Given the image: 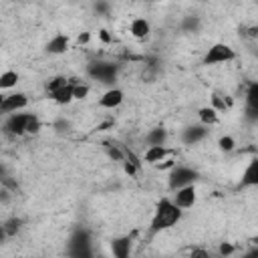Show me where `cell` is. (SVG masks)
<instances>
[{
  "label": "cell",
  "mask_w": 258,
  "mask_h": 258,
  "mask_svg": "<svg viewBox=\"0 0 258 258\" xmlns=\"http://www.w3.org/2000/svg\"><path fill=\"white\" fill-rule=\"evenodd\" d=\"M181 216H183V210L179 206H175L171 198H161L155 204V210H153V216L149 222V234H159L163 230L173 228L181 220Z\"/></svg>",
  "instance_id": "cell-1"
},
{
  "label": "cell",
  "mask_w": 258,
  "mask_h": 258,
  "mask_svg": "<svg viewBox=\"0 0 258 258\" xmlns=\"http://www.w3.org/2000/svg\"><path fill=\"white\" fill-rule=\"evenodd\" d=\"M236 56H238V54H236V50H234L230 44H226V42H214V44L206 50L202 62H204L206 67H216V64L232 62V60H236Z\"/></svg>",
  "instance_id": "cell-2"
},
{
  "label": "cell",
  "mask_w": 258,
  "mask_h": 258,
  "mask_svg": "<svg viewBox=\"0 0 258 258\" xmlns=\"http://www.w3.org/2000/svg\"><path fill=\"white\" fill-rule=\"evenodd\" d=\"M34 113H26V111H16V113H8L2 125V131L10 137H22L28 135V123L32 119Z\"/></svg>",
  "instance_id": "cell-3"
},
{
  "label": "cell",
  "mask_w": 258,
  "mask_h": 258,
  "mask_svg": "<svg viewBox=\"0 0 258 258\" xmlns=\"http://www.w3.org/2000/svg\"><path fill=\"white\" fill-rule=\"evenodd\" d=\"M198 179V171L194 167H187V165H173L169 175H167V187L173 191L181 185H187V183H196Z\"/></svg>",
  "instance_id": "cell-4"
},
{
  "label": "cell",
  "mask_w": 258,
  "mask_h": 258,
  "mask_svg": "<svg viewBox=\"0 0 258 258\" xmlns=\"http://www.w3.org/2000/svg\"><path fill=\"white\" fill-rule=\"evenodd\" d=\"M87 73L91 79L99 81V83H107L113 85V81L117 79V64L113 62H105V60H95L87 67Z\"/></svg>",
  "instance_id": "cell-5"
},
{
  "label": "cell",
  "mask_w": 258,
  "mask_h": 258,
  "mask_svg": "<svg viewBox=\"0 0 258 258\" xmlns=\"http://www.w3.org/2000/svg\"><path fill=\"white\" fill-rule=\"evenodd\" d=\"M171 200H173V204H175V206H179L181 210H187V208H191V206L196 204V200H198V189H196V185H194V183L181 185V187L173 189Z\"/></svg>",
  "instance_id": "cell-6"
},
{
  "label": "cell",
  "mask_w": 258,
  "mask_h": 258,
  "mask_svg": "<svg viewBox=\"0 0 258 258\" xmlns=\"http://www.w3.org/2000/svg\"><path fill=\"white\" fill-rule=\"evenodd\" d=\"M28 107V97L22 91L16 93H8L4 95V103L0 109V115H8V113H16V111H24Z\"/></svg>",
  "instance_id": "cell-7"
},
{
  "label": "cell",
  "mask_w": 258,
  "mask_h": 258,
  "mask_svg": "<svg viewBox=\"0 0 258 258\" xmlns=\"http://www.w3.org/2000/svg\"><path fill=\"white\" fill-rule=\"evenodd\" d=\"M123 101H125V93L119 89V87H111V89H107L101 97H99V107L101 109H117V107H121L123 105Z\"/></svg>",
  "instance_id": "cell-8"
},
{
  "label": "cell",
  "mask_w": 258,
  "mask_h": 258,
  "mask_svg": "<svg viewBox=\"0 0 258 258\" xmlns=\"http://www.w3.org/2000/svg\"><path fill=\"white\" fill-rule=\"evenodd\" d=\"M208 133H210V127H206V125H202V123L189 125V127H185V129L181 131V141H183L185 145H196V143L204 141V139L208 137Z\"/></svg>",
  "instance_id": "cell-9"
},
{
  "label": "cell",
  "mask_w": 258,
  "mask_h": 258,
  "mask_svg": "<svg viewBox=\"0 0 258 258\" xmlns=\"http://www.w3.org/2000/svg\"><path fill=\"white\" fill-rule=\"evenodd\" d=\"M129 32H131L133 38L145 40V38L151 34V22H149L147 18H143V16H137V18H133V20L129 22Z\"/></svg>",
  "instance_id": "cell-10"
},
{
  "label": "cell",
  "mask_w": 258,
  "mask_h": 258,
  "mask_svg": "<svg viewBox=\"0 0 258 258\" xmlns=\"http://www.w3.org/2000/svg\"><path fill=\"white\" fill-rule=\"evenodd\" d=\"M69 48H71V40H69V36L62 34V32L54 34V36L46 42V52H48V54H64Z\"/></svg>",
  "instance_id": "cell-11"
},
{
  "label": "cell",
  "mask_w": 258,
  "mask_h": 258,
  "mask_svg": "<svg viewBox=\"0 0 258 258\" xmlns=\"http://www.w3.org/2000/svg\"><path fill=\"white\" fill-rule=\"evenodd\" d=\"M167 155H169V149L165 145H147V149L143 153V161L151 163V165H157V163L165 161Z\"/></svg>",
  "instance_id": "cell-12"
},
{
  "label": "cell",
  "mask_w": 258,
  "mask_h": 258,
  "mask_svg": "<svg viewBox=\"0 0 258 258\" xmlns=\"http://www.w3.org/2000/svg\"><path fill=\"white\" fill-rule=\"evenodd\" d=\"M218 113H222V111H230L232 107H234V99L230 97V95H226V93H222V91H214L212 93V103H210Z\"/></svg>",
  "instance_id": "cell-13"
},
{
  "label": "cell",
  "mask_w": 258,
  "mask_h": 258,
  "mask_svg": "<svg viewBox=\"0 0 258 258\" xmlns=\"http://www.w3.org/2000/svg\"><path fill=\"white\" fill-rule=\"evenodd\" d=\"M48 97L56 103V105H69V103H73L75 99H73V87H71V79H69V85H64V87H60V89H56V91H52V93H48Z\"/></svg>",
  "instance_id": "cell-14"
},
{
  "label": "cell",
  "mask_w": 258,
  "mask_h": 258,
  "mask_svg": "<svg viewBox=\"0 0 258 258\" xmlns=\"http://www.w3.org/2000/svg\"><path fill=\"white\" fill-rule=\"evenodd\" d=\"M198 119H200L202 125L212 127V125H216V123L220 121V113H218L212 105H206V107H200V109H198Z\"/></svg>",
  "instance_id": "cell-15"
},
{
  "label": "cell",
  "mask_w": 258,
  "mask_h": 258,
  "mask_svg": "<svg viewBox=\"0 0 258 258\" xmlns=\"http://www.w3.org/2000/svg\"><path fill=\"white\" fill-rule=\"evenodd\" d=\"M165 141H167V129H163V127H153L145 135L147 145H165Z\"/></svg>",
  "instance_id": "cell-16"
},
{
  "label": "cell",
  "mask_w": 258,
  "mask_h": 258,
  "mask_svg": "<svg viewBox=\"0 0 258 258\" xmlns=\"http://www.w3.org/2000/svg\"><path fill=\"white\" fill-rule=\"evenodd\" d=\"M20 81V75L16 71H4L0 73V91H10L18 85Z\"/></svg>",
  "instance_id": "cell-17"
},
{
  "label": "cell",
  "mask_w": 258,
  "mask_h": 258,
  "mask_svg": "<svg viewBox=\"0 0 258 258\" xmlns=\"http://www.w3.org/2000/svg\"><path fill=\"white\" fill-rule=\"evenodd\" d=\"M71 87H73V99H75V101H83V99H87L89 93H91V87H89L87 83L79 81V79H71Z\"/></svg>",
  "instance_id": "cell-18"
},
{
  "label": "cell",
  "mask_w": 258,
  "mask_h": 258,
  "mask_svg": "<svg viewBox=\"0 0 258 258\" xmlns=\"http://www.w3.org/2000/svg\"><path fill=\"white\" fill-rule=\"evenodd\" d=\"M129 246H131V238H129V236H125V238H121V240H115V242L111 244L113 254L119 256V258H125V256L129 254Z\"/></svg>",
  "instance_id": "cell-19"
},
{
  "label": "cell",
  "mask_w": 258,
  "mask_h": 258,
  "mask_svg": "<svg viewBox=\"0 0 258 258\" xmlns=\"http://www.w3.org/2000/svg\"><path fill=\"white\" fill-rule=\"evenodd\" d=\"M20 226H22V220H20V218H10V220H6L4 224H0V228H2V232H4L6 238L16 236V232L20 230Z\"/></svg>",
  "instance_id": "cell-20"
},
{
  "label": "cell",
  "mask_w": 258,
  "mask_h": 258,
  "mask_svg": "<svg viewBox=\"0 0 258 258\" xmlns=\"http://www.w3.org/2000/svg\"><path fill=\"white\" fill-rule=\"evenodd\" d=\"M258 183V175H256V161H250V165L246 167L244 175H242V185H256Z\"/></svg>",
  "instance_id": "cell-21"
},
{
  "label": "cell",
  "mask_w": 258,
  "mask_h": 258,
  "mask_svg": "<svg viewBox=\"0 0 258 258\" xmlns=\"http://www.w3.org/2000/svg\"><path fill=\"white\" fill-rule=\"evenodd\" d=\"M64 85H69V77L56 75V77H52V79L46 83V93H52V91H56V89H60V87H64Z\"/></svg>",
  "instance_id": "cell-22"
},
{
  "label": "cell",
  "mask_w": 258,
  "mask_h": 258,
  "mask_svg": "<svg viewBox=\"0 0 258 258\" xmlns=\"http://www.w3.org/2000/svg\"><path fill=\"white\" fill-rule=\"evenodd\" d=\"M218 147L222 149V151H234V147H236V139L232 137V135H222L220 139H218Z\"/></svg>",
  "instance_id": "cell-23"
},
{
  "label": "cell",
  "mask_w": 258,
  "mask_h": 258,
  "mask_svg": "<svg viewBox=\"0 0 258 258\" xmlns=\"http://www.w3.org/2000/svg\"><path fill=\"white\" fill-rule=\"evenodd\" d=\"M232 252H234V246H232V244H228V242L220 244V254H222V256H230Z\"/></svg>",
  "instance_id": "cell-24"
},
{
  "label": "cell",
  "mask_w": 258,
  "mask_h": 258,
  "mask_svg": "<svg viewBox=\"0 0 258 258\" xmlns=\"http://www.w3.org/2000/svg\"><path fill=\"white\" fill-rule=\"evenodd\" d=\"M89 40H91V32H81V34H79V38H77V42H79V44H87Z\"/></svg>",
  "instance_id": "cell-25"
},
{
  "label": "cell",
  "mask_w": 258,
  "mask_h": 258,
  "mask_svg": "<svg viewBox=\"0 0 258 258\" xmlns=\"http://www.w3.org/2000/svg\"><path fill=\"white\" fill-rule=\"evenodd\" d=\"M99 38L103 40V42H111L113 38H111V34L107 32V30H99Z\"/></svg>",
  "instance_id": "cell-26"
},
{
  "label": "cell",
  "mask_w": 258,
  "mask_h": 258,
  "mask_svg": "<svg viewBox=\"0 0 258 258\" xmlns=\"http://www.w3.org/2000/svg\"><path fill=\"white\" fill-rule=\"evenodd\" d=\"M2 103H4V93L0 91V109H2Z\"/></svg>",
  "instance_id": "cell-27"
}]
</instances>
